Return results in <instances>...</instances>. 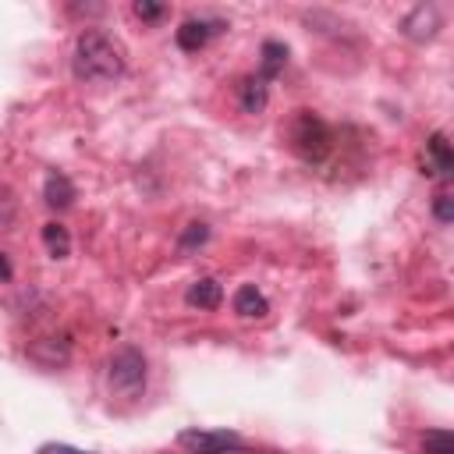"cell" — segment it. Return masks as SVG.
Here are the masks:
<instances>
[{
	"mask_svg": "<svg viewBox=\"0 0 454 454\" xmlns=\"http://www.w3.org/2000/svg\"><path fill=\"white\" fill-rule=\"evenodd\" d=\"M71 67H74V78H82L89 85H110L128 71V57H124V46L110 32L85 28L74 39Z\"/></svg>",
	"mask_w": 454,
	"mask_h": 454,
	"instance_id": "cell-1",
	"label": "cell"
},
{
	"mask_svg": "<svg viewBox=\"0 0 454 454\" xmlns=\"http://www.w3.org/2000/svg\"><path fill=\"white\" fill-rule=\"evenodd\" d=\"M106 383H110V394L117 397H142L145 394V383H149V365H145V355L131 344L117 348L106 362Z\"/></svg>",
	"mask_w": 454,
	"mask_h": 454,
	"instance_id": "cell-2",
	"label": "cell"
},
{
	"mask_svg": "<svg viewBox=\"0 0 454 454\" xmlns=\"http://www.w3.org/2000/svg\"><path fill=\"white\" fill-rule=\"evenodd\" d=\"M291 138H294V149L309 160V163H319L326 153H330V128L312 117V114H298L294 117V128H291Z\"/></svg>",
	"mask_w": 454,
	"mask_h": 454,
	"instance_id": "cell-3",
	"label": "cell"
},
{
	"mask_svg": "<svg viewBox=\"0 0 454 454\" xmlns=\"http://www.w3.org/2000/svg\"><path fill=\"white\" fill-rule=\"evenodd\" d=\"M177 443L192 454H223V450H238L241 436L231 429H181Z\"/></svg>",
	"mask_w": 454,
	"mask_h": 454,
	"instance_id": "cell-4",
	"label": "cell"
},
{
	"mask_svg": "<svg viewBox=\"0 0 454 454\" xmlns=\"http://www.w3.org/2000/svg\"><path fill=\"white\" fill-rule=\"evenodd\" d=\"M227 28V21H216V18H188L181 21V28L174 32V43L184 50V53H199L213 35H220Z\"/></svg>",
	"mask_w": 454,
	"mask_h": 454,
	"instance_id": "cell-5",
	"label": "cell"
},
{
	"mask_svg": "<svg viewBox=\"0 0 454 454\" xmlns=\"http://www.w3.org/2000/svg\"><path fill=\"white\" fill-rule=\"evenodd\" d=\"M440 11L433 7V4H419L404 21H401V35H408L411 43H426V39H433L436 32H440Z\"/></svg>",
	"mask_w": 454,
	"mask_h": 454,
	"instance_id": "cell-6",
	"label": "cell"
},
{
	"mask_svg": "<svg viewBox=\"0 0 454 454\" xmlns=\"http://www.w3.org/2000/svg\"><path fill=\"white\" fill-rule=\"evenodd\" d=\"M43 199H46V206H53V209H67V206L74 202V184H71V177H67L64 170H50L46 181H43Z\"/></svg>",
	"mask_w": 454,
	"mask_h": 454,
	"instance_id": "cell-7",
	"label": "cell"
},
{
	"mask_svg": "<svg viewBox=\"0 0 454 454\" xmlns=\"http://www.w3.org/2000/svg\"><path fill=\"white\" fill-rule=\"evenodd\" d=\"M234 312H238L241 319H262V316L270 312V301H266V294H262L255 284H241V287L234 291Z\"/></svg>",
	"mask_w": 454,
	"mask_h": 454,
	"instance_id": "cell-8",
	"label": "cell"
},
{
	"mask_svg": "<svg viewBox=\"0 0 454 454\" xmlns=\"http://www.w3.org/2000/svg\"><path fill=\"white\" fill-rule=\"evenodd\" d=\"M284 64H287V46L284 43H277V39H266L262 43V50H259V82H273L280 71H284Z\"/></svg>",
	"mask_w": 454,
	"mask_h": 454,
	"instance_id": "cell-9",
	"label": "cell"
},
{
	"mask_svg": "<svg viewBox=\"0 0 454 454\" xmlns=\"http://www.w3.org/2000/svg\"><path fill=\"white\" fill-rule=\"evenodd\" d=\"M184 301H188L192 309H216V305L223 301V287H220V280H213V277H202V280L188 284V291H184Z\"/></svg>",
	"mask_w": 454,
	"mask_h": 454,
	"instance_id": "cell-10",
	"label": "cell"
},
{
	"mask_svg": "<svg viewBox=\"0 0 454 454\" xmlns=\"http://www.w3.org/2000/svg\"><path fill=\"white\" fill-rule=\"evenodd\" d=\"M28 358H35V362L46 365V369H57V365H64V362L71 358V348H67V340L43 337V340H35V344L28 348Z\"/></svg>",
	"mask_w": 454,
	"mask_h": 454,
	"instance_id": "cell-11",
	"label": "cell"
},
{
	"mask_svg": "<svg viewBox=\"0 0 454 454\" xmlns=\"http://www.w3.org/2000/svg\"><path fill=\"white\" fill-rule=\"evenodd\" d=\"M238 99H241V110L245 114H262L266 110V82H259L255 74L252 78H245L241 85H238Z\"/></svg>",
	"mask_w": 454,
	"mask_h": 454,
	"instance_id": "cell-12",
	"label": "cell"
},
{
	"mask_svg": "<svg viewBox=\"0 0 454 454\" xmlns=\"http://www.w3.org/2000/svg\"><path fill=\"white\" fill-rule=\"evenodd\" d=\"M426 153H429V160L436 163V174H440V177H450V174H454V153H450V142H447V135H443V131L429 135Z\"/></svg>",
	"mask_w": 454,
	"mask_h": 454,
	"instance_id": "cell-13",
	"label": "cell"
},
{
	"mask_svg": "<svg viewBox=\"0 0 454 454\" xmlns=\"http://www.w3.org/2000/svg\"><path fill=\"white\" fill-rule=\"evenodd\" d=\"M206 241H209V223L192 220V223H184L181 234H177V255H192V252H199Z\"/></svg>",
	"mask_w": 454,
	"mask_h": 454,
	"instance_id": "cell-14",
	"label": "cell"
},
{
	"mask_svg": "<svg viewBox=\"0 0 454 454\" xmlns=\"http://www.w3.org/2000/svg\"><path fill=\"white\" fill-rule=\"evenodd\" d=\"M43 245H46V252H50L53 259L71 255V234H67V227H64V223H57V220L43 223Z\"/></svg>",
	"mask_w": 454,
	"mask_h": 454,
	"instance_id": "cell-15",
	"label": "cell"
},
{
	"mask_svg": "<svg viewBox=\"0 0 454 454\" xmlns=\"http://www.w3.org/2000/svg\"><path fill=\"white\" fill-rule=\"evenodd\" d=\"M422 450H426V454H454V436H450L447 429H426Z\"/></svg>",
	"mask_w": 454,
	"mask_h": 454,
	"instance_id": "cell-16",
	"label": "cell"
},
{
	"mask_svg": "<svg viewBox=\"0 0 454 454\" xmlns=\"http://www.w3.org/2000/svg\"><path fill=\"white\" fill-rule=\"evenodd\" d=\"M131 14L145 25H156L160 18H167V4H153V0H135L131 4Z\"/></svg>",
	"mask_w": 454,
	"mask_h": 454,
	"instance_id": "cell-17",
	"label": "cell"
},
{
	"mask_svg": "<svg viewBox=\"0 0 454 454\" xmlns=\"http://www.w3.org/2000/svg\"><path fill=\"white\" fill-rule=\"evenodd\" d=\"M433 216H436L440 223H450V220H454V199H450L447 192H440V195L433 199Z\"/></svg>",
	"mask_w": 454,
	"mask_h": 454,
	"instance_id": "cell-18",
	"label": "cell"
},
{
	"mask_svg": "<svg viewBox=\"0 0 454 454\" xmlns=\"http://www.w3.org/2000/svg\"><path fill=\"white\" fill-rule=\"evenodd\" d=\"M35 454H92V450H78L71 443H43Z\"/></svg>",
	"mask_w": 454,
	"mask_h": 454,
	"instance_id": "cell-19",
	"label": "cell"
},
{
	"mask_svg": "<svg viewBox=\"0 0 454 454\" xmlns=\"http://www.w3.org/2000/svg\"><path fill=\"white\" fill-rule=\"evenodd\" d=\"M0 280H11V259L0 252Z\"/></svg>",
	"mask_w": 454,
	"mask_h": 454,
	"instance_id": "cell-20",
	"label": "cell"
}]
</instances>
